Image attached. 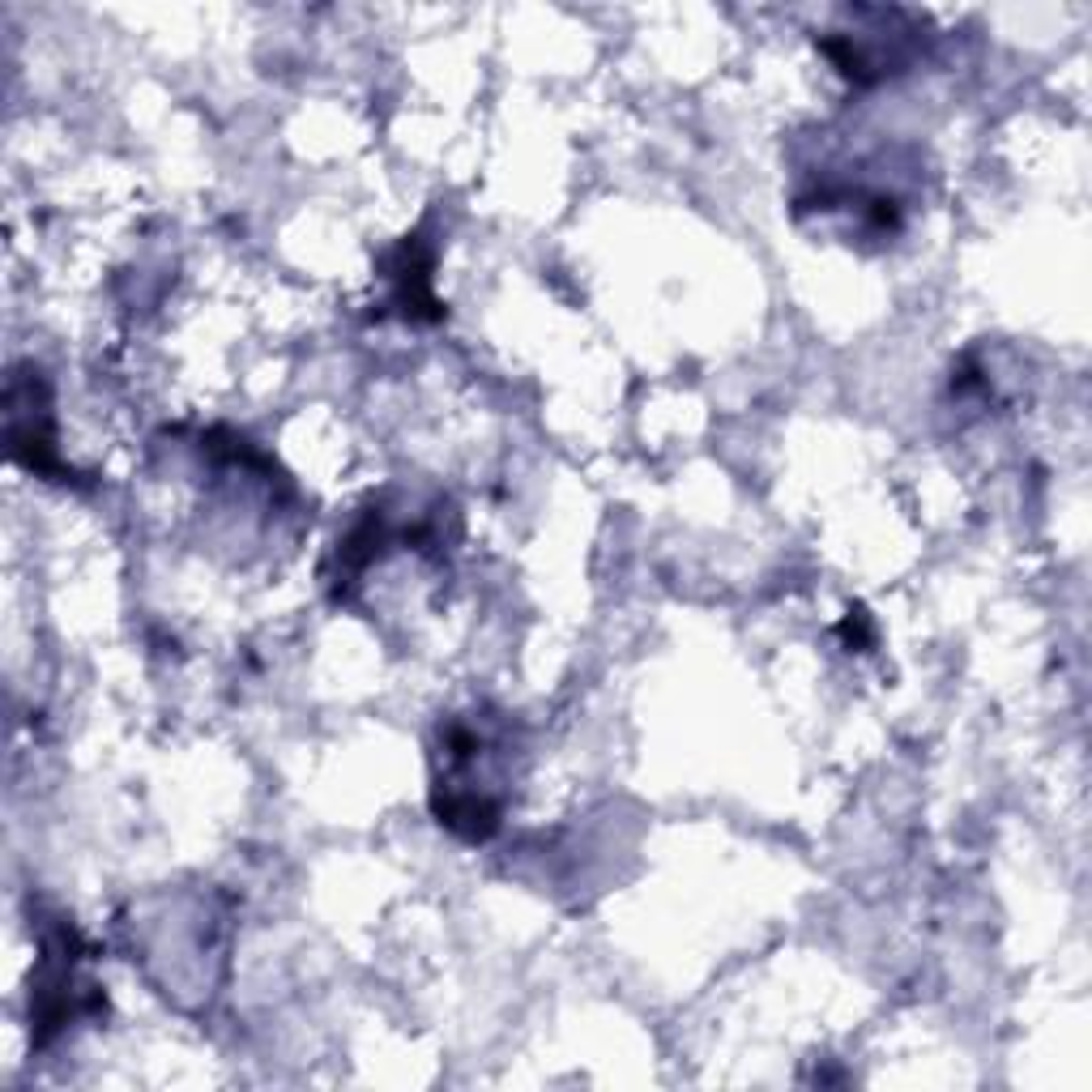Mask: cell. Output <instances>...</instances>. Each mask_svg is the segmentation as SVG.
Masks as SVG:
<instances>
[{"label": "cell", "instance_id": "cell-1", "mask_svg": "<svg viewBox=\"0 0 1092 1092\" xmlns=\"http://www.w3.org/2000/svg\"><path fill=\"white\" fill-rule=\"evenodd\" d=\"M850 201H853L850 188H837V193H819V205H824V210H837V205H850ZM858 201H870V210H875V218H880L883 226L892 223V210H896L892 201H880V197H870V193H858Z\"/></svg>", "mask_w": 1092, "mask_h": 1092}]
</instances>
